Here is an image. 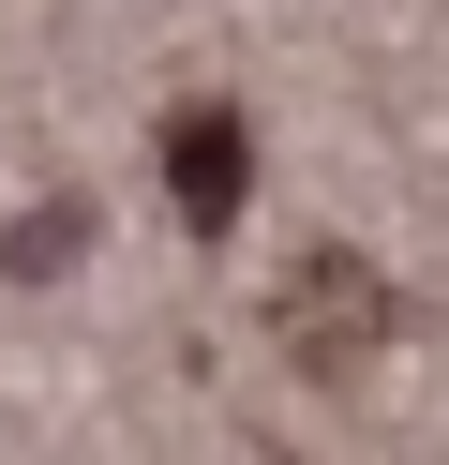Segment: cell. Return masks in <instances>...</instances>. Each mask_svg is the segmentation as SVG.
I'll use <instances>...</instances> for the list:
<instances>
[{
    "label": "cell",
    "instance_id": "obj_1",
    "mask_svg": "<svg viewBox=\"0 0 449 465\" xmlns=\"http://www.w3.org/2000/svg\"><path fill=\"white\" fill-rule=\"evenodd\" d=\"M285 345L315 375H359L389 345V285L359 271V255H299V271H285Z\"/></svg>",
    "mask_w": 449,
    "mask_h": 465
},
{
    "label": "cell",
    "instance_id": "obj_3",
    "mask_svg": "<svg viewBox=\"0 0 449 465\" xmlns=\"http://www.w3.org/2000/svg\"><path fill=\"white\" fill-rule=\"evenodd\" d=\"M75 241H90V195H45V211H15V285H45Z\"/></svg>",
    "mask_w": 449,
    "mask_h": 465
},
{
    "label": "cell",
    "instance_id": "obj_2",
    "mask_svg": "<svg viewBox=\"0 0 449 465\" xmlns=\"http://www.w3.org/2000/svg\"><path fill=\"white\" fill-rule=\"evenodd\" d=\"M165 195H180L195 241L239 225V195H255V135H239V105H180V121H165Z\"/></svg>",
    "mask_w": 449,
    "mask_h": 465
}]
</instances>
